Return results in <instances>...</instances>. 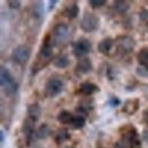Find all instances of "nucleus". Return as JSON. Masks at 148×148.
Returning a JSON list of instances; mask_svg holds the SVG:
<instances>
[{
	"instance_id": "5",
	"label": "nucleus",
	"mask_w": 148,
	"mask_h": 148,
	"mask_svg": "<svg viewBox=\"0 0 148 148\" xmlns=\"http://www.w3.org/2000/svg\"><path fill=\"white\" fill-rule=\"evenodd\" d=\"M92 49V45L90 42V40L86 39V38H80L77 39L73 45H72V51H73V55L81 59V58H84L86 56L88 55Z\"/></svg>"
},
{
	"instance_id": "29",
	"label": "nucleus",
	"mask_w": 148,
	"mask_h": 148,
	"mask_svg": "<svg viewBox=\"0 0 148 148\" xmlns=\"http://www.w3.org/2000/svg\"><path fill=\"white\" fill-rule=\"evenodd\" d=\"M7 3H8V7L10 9H18L21 7V1H18V0H8Z\"/></svg>"
},
{
	"instance_id": "26",
	"label": "nucleus",
	"mask_w": 148,
	"mask_h": 148,
	"mask_svg": "<svg viewBox=\"0 0 148 148\" xmlns=\"http://www.w3.org/2000/svg\"><path fill=\"white\" fill-rule=\"evenodd\" d=\"M106 2H107L106 0H89V1H88L89 6H90L92 9H97V8H100V7L105 6Z\"/></svg>"
},
{
	"instance_id": "30",
	"label": "nucleus",
	"mask_w": 148,
	"mask_h": 148,
	"mask_svg": "<svg viewBox=\"0 0 148 148\" xmlns=\"http://www.w3.org/2000/svg\"><path fill=\"white\" fill-rule=\"evenodd\" d=\"M143 140L148 145V127L145 128L144 131H143Z\"/></svg>"
},
{
	"instance_id": "23",
	"label": "nucleus",
	"mask_w": 148,
	"mask_h": 148,
	"mask_svg": "<svg viewBox=\"0 0 148 148\" xmlns=\"http://www.w3.org/2000/svg\"><path fill=\"white\" fill-rule=\"evenodd\" d=\"M137 59L139 65H144V66H148V47H144L141 48L138 54H137Z\"/></svg>"
},
{
	"instance_id": "36",
	"label": "nucleus",
	"mask_w": 148,
	"mask_h": 148,
	"mask_svg": "<svg viewBox=\"0 0 148 148\" xmlns=\"http://www.w3.org/2000/svg\"><path fill=\"white\" fill-rule=\"evenodd\" d=\"M66 148H72V147H66Z\"/></svg>"
},
{
	"instance_id": "13",
	"label": "nucleus",
	"mask_w": 148,
	"mask_h": 148,
	"mask_svg": "<svg viewBox=\"0 0 148 148\" xmlns=\"http://www.w3.org/2000/svg\"><path fill=\"white\" fill-rule=\"evenodd\" d=\"M77 91H79V93H81V95H83L86 97H90V96L95 95L96 92H98L99 91V88H98L97 84H95L92 82L86 81V82H82L80 84Z\"/></svg>"
},
{
	"instance_id": "22",
	"label": "nucleus",
	"mask_w": 148,
	"mask_h": 148,
	"mask_svg": "<svg viewBox=\"0 0 148 148\" xmlns=\"http://www.w3.org/2000/svg\"><path fill=\"white\" fill-rule=\"evenodd\" d=\"M43 15V3L41 1H36L32 3V16L36 19H40Z\"/></svg>"
},
{
	"instance_id": "12",
	"label": "nucleus",
	"mask_w": 148,
	"mask_h": 148,
	"mask_svg": "<svg viewBox=\"0 0 148 148\" xmlns=\"http://www.w3.org/2000/svg\"><path fill=\"white\" fill-rule=\"evenodd\" d=\"M139 107H140V100L138 98H131L124 101L122 112L125 113L127 115H133L138 112Z\"/></svg>"
},
{
	"instance_id": "28",
	"label": "nucleus",
	"mask_w": 148,
	"mask_h": 148,
	"mask_svg": "<svg viewBox=\"0 0 148 148\" xmlns=\"http://www.w3.org/2000/svg\"><path fill=\"white\" fill-rule=\"evenodd\" d=\"M139 19L141 21V22H147L148 23V9L146 8H143L140 12H139Z\"/></svg>"
},
{
	"instance_id": "33",
	"label": "nucleus",
	"mask_w": 148,
	"mask_h": 148,
	"mask_svg": "<svg viewBox=\"0 0 148 148\" xmlns=\"http://www.w3.org/2000/svg\"><path fill=\"white\" fill-rule=\"evenodd\" d=\"M143 121L146 124H148V108H146L145 111L143 112Z\"/></svg>"
},
{
	"instance_id": "21",
	"label": "nucleus",
	"mask_w": 148,
	"mask_h": 148,
	"mask_svg": "<svg viewBox=\"0 0 148 148\" xmlns=\"http://www.w3.org/2000/svg\"><path fill=\"white\" fill-rule=\"evenodd\" d=\"M51 134V129L47 123H42L37 129V137L38 139H47Z\"/></svg>"
},
{
	"instance_id": "16",
	"label": "nucleus",
	"mask_w": 148,
	"mask_h": 148,
	"mask_svg": "<svg viewBox=\"0 0 148 148\" xmlns=\"http://www.w3.org/2000/svg\"><path fill=\"white\" fill-rule=\"evenodd\" d=\"M26 114H27V117L31 119L32 121L37 122L38 120L40 119L41 116V107L38 103H32L27 106L26 108Z\"/></svg>"
},
{
	"instance_id": "8",
	"label": "nucleus",
	"mask_w": 148,
	"mask_h": 148,
	"mask_svg": "<svg viewBox=\"0 0 148 148\" xmlns=\"http://www.w3.org/2000/svg\"><path fill=\"white\" fill-rule=\"evenodd\" d=\"M115 46H116L117 51L121 55L125 56L132 53V50L134 49V46H136V41L130 36H120L115 40Z\"/></svg>"
},
{
	"instance_id": "7",
	"label": "nucleus",
	"mask_w": 148,
	"mask_h": 148,
	"mask_svg": "<svg viewBox=\"0 0 148 148\" xmlns=\"http://www.w3.org/2000/svg\"><path fill=\"white\" fill-rule=\"evenodd\" d=\"M30 57H31V48L26 45H19L12 53L13 62L19 66L25 65L29 62Z\"/></svg>"
},
{
	"instance_id": "4",
	"label": "nucleus",
	"mask_w": 148,
	"mask_h": 148,
	"mask_svg": "<svg viewBox=\"0 0 148 148\" xmlns=\"http://www.w3.org/2000/svg\"><path fill=\"white\" fill-rule=\"evenodd\" d=\"M121 140L128 146V148H141V139L133 127H125L122 132Z\"/></svg>"
},
{
	"instance_id": "17",
	"label": "nucleus",
	"mask_w": 148,
	"mask_h": 148,
	"mask_svg": "<svg viewBox=\"0 0 148 148\" xmlns=\"http://www.w3.org/2000/svg\"><path fill=\"white\" fill-rule=\"evenodd\" d=\"M70 139H71V133H70V131L66 128L58 129L54 133V140L56 141V144H58V145L64 144V143H66Z\"/></svg>"
},
{
	"instance_id": "14",
	"label": "nucleus",
	"mask_w": 148,
	"mask_h": 148,
	"mask_svg": "<svg viewBox=\"0 0 148 148\" xmlns=\"http://www.w3.org/2000/svg\"><path fill=\"white\" fill-rule=\"evenodd\" d=\"M79 13H80V7H79L77 2H75V1H72V2L67 3L65 6V8H64V15L69 19L76 18Z\"/></svg>"
},
{
	"instance_id": "9",
	"label": "nucleus",
	"mask_w": 148,
	"mask_h": 148,
	"mask_svg": "<svg viewBox=\"0 0 148 148\" xmlns=\"http://www.w3.org/2000/svg\"><path fill=\"white\" fill-rule=\"evenodd\" d=\"M34 121H32L31 119L26 117L23 123H22V132L25 137V141L27 146H31L34 144V141L38 139L37 137V130H36V125H34Z\"/></svg>"
},
{
	"instance_id": "32",
	"label": "nucleus",
	"mask_w": 148,
	"mask_h": 148,
	"mask_svg": "<svg viewBox=\"0 0 148 148\" xmlns=\"http://www.w3.org/2000/svg\"><path fill=\"white\" fill-rule=\"evenodd\" d=\"M57 0H53V1H49V6H48V12H51L57 5Z\"/></svg>"
},
{
	"instance_id": "18",
	"label": "nucleus",
	"mask_w": 148,
	"mask_h": 148,
	"mask_svg": "<svg viewBox=\"0 0 148 148\" xmlns=\"http://www.w3.org/2000/svg\"><path fill=\"white\" fill-rule=\"evenodd\" d=\"M130 9V2L124 0H116L113 2V10L119 15H124Z\"/></svg>"
},
{
	"instance_id": "25",
	"label": "nucleus",
	"mask_w": 148,
	"mask_h": 148,
	"mask_svg": "<svg viewBox=\"0 0 148 148\" xmlns=\"http://www.w3.org/2000/svg\"><path fill=\"white\" fill-rule=\"evenodd\" d=\"M136 74L140 77H148V66L138 65L136 69Z\"/></svg>"
},
{
	"instance_id": "3",
	"label": "nucleus",
	"mask_w": 148,
	"mask_h": 148,
	"mask_svg": "<svg viewBox=\"0 0 148 148\" xmlns=\"http://www.w3.org/2000/svg\"><path fill=\"white\" fill-rule=\"evenodd\" d=\"M69 37H70V29L66 24L58 23L53 27L50 38H51V41H53L54 46L59 47V46L65 45L69 40Z\"/></svg>"
},
{
	"instance_id": "34",
	"label": "nucleus",
	"mask_w": 148,
	"mask_h": 148,
	"mask_svg": "<svg viewBox=\"0 0 148 148\" xmlns=\"http://www.w3.org/2000/svg\"><path fill=\"white\" fill-rule=\"evenodd\" d=\"M0 136H1L0 141H1V144H3V141H5V132H3V130H1V131H0Z\"/></svg>"
},
{
	"instance_id": "24",
	"label": "nucleus",
	"mask_w": 148,
	"mask_h": 148,
	"mask_svg": "<svg viewBox=\"0 0 148 148\" xmlns=\"http://www.w3.org/2000/svg\"><path fill=\"white\" fill-rule=\"evenodd\" d=\"M70 125L74 130L82 129L86 125V117L84 116H81V115H74L73 120H72V123Z\"/></svg>"
},
{
	"instance_id": "2",
	"label": "nucleus",
	"mask_w": 148,
	"mask_h": 148,
	"mask_svg": "<svg viewBox=\"0 0 148 148\" xmlns=\"http://www.w3.org/2000/svg\"><path fill=\"white\" fill-rule=\"evenodd\" d=\"M0 86H1L2 92L7 97L14 96L18 90L17 81L15 80L13 74L10 73V71L5 66H1L0 69Z\"/></svg>"
},
{
	"instance_id": "11",
	"label": "nucleus",
	"mask_w": 148,
	"mask_h": 148,
	"mask_svg": "<svg viewBox=\"0 0 148 148\" xmlns=\"http://www.w3.org/2000/svg\"><path fill=\"white\" fill-rule=\"evenodd\" d=\"M93 70V65L92 62L89 57H84V58H81L77 60L76 65H75V69H74V72L77 76H81V75H86V74H89Z\"/></svg>"
},
{
	"instance_id": "15",
	"label": "nucleus",
	"mask_w": 148,
	"mask_h": 148,
	"mask_svg": "<svg viewBox=\"0 0 148 148\" xmlns=\"http://www.w3.org/2000/svg\"><path fill=\"white\" fill-rule=\"evenodd\" d=\"M115 41L112 38H105L98 43V51L103 55H108L111 53L112 48L114 47Z\"/></svg>"
},
{
	"instance_id": "6",
	"label": "nucleus",
	"mask_w": 148,
	"mask_h": 148,
	"mask_svg": "<svg viewBox=\"0 0 148 148\" xmlns=\"http://www.w3.org/2000/svg\"><path fill=\"white\" fill-rule=\"evenodd\" d=\"M98 27H99V17L91 12H87L81 18L80 29L83 32L90 33V32L96 31Z\"/></svg>"
},
{
	"instance_id": "27",
	"label": "nucleus",
	"mask_w": 148,
	"mask_h": 148,
	"mask_svg": "<svg viewBox=\"0 0 148 148\" xmlns=\"http://www.w3.org/2000/svg\"><path fill=\"white\" fill-rule=\"evenodd\" d=\"M108 104L112 107H117V106L121 105V100L117 97H115V96H111L110 99H108Z\"/></svg>"
},
{
	"instance_id": "19",
	"label": "nucleus",
	"mask_w": 148,
	"mask_h": 148,
	"mask_svg": "<svg viewBox=\"0 0 148 148\" xmlns=\"http://www.w3.org/2000/svg\"><path fill=\"white\" fill-rule=\"evenodd\" d=\"M53 64L57 69H66V67L70 66V58H69V56L66 55V54L58 55L53 60Z\"/></svg>"
},
{
	"instance_id": "31",
	"label": "nucleus",
	"mask_w": 148,
	"mask_h": 148,
	"mask_svg": "<svg viewBox=\"0 0 148 148\" xmlns=\"http://www.w3.org/2000/svg\"><path fill=\"white\" fill-rule=\"evenodd\" d=\"M113 148H128V146H127L122 140H119V141L114 145V147Z\"/></svg>"
},
{
	"instance_id": "10",
	"label": "nucleus",
	"mask_w": 148,
	"mask_h": 148,
	"mask_svg": "<svg viewBox=\"0 0 148 148\" xmlns=\"http://www.w3.org/2000/svg\"><path fill=\"white\" fill-rule=\"evenodd\" d=\"M64 89V82L58 77H50L45 84V95L48 98H55Z\"/></svg>"
},
{
	"instance_id": "1",
	"label": "nucleus",
	"mask_w": 148,
	"mask_h": 148,
	"mask_svg": "<svg viewBox=\"0 0 148 148\" xmlns=\"http://www.w3.org/2000/svg\"><path fill=\"white\" fill-rule=\"evenodd\" d=\"M53 41L50 36H47L45 38L39 51H38L37 58L34 64L32 65V74H37L40 70H43V67H46L53 58Z\"/></svg>"
},
{
	"instance_id": "20",
	"label": "nucleus",
	"mask_w": 148,
	"mask_h": 148,
	"mask_svg": "<svg viewBox=\"0 0 148 148\" xmlns=\"http://www.w3.org/2000/svg\"><path fill=\"white\" fill-rule=\"evenodd\" d=\"M74 115L70 111H66V110H63L58 113L57 115V121L62 124H71L72 123V120H73Z\"/></svg>"
},
{
	"instance_id": "35",
	"label": "nucleus",
	"mask_w": 148,
	"mask_h": 148,
	"mask_svg": "<svg viewBox=\"0 0 148 148\" xmlns=\"http://www.w3.org/2000/svg\"><path fill=\"white\" fill-rule=\"evenodd\" d=\"M147 30H148V23H147Z\"/></svg>"
}]
</instances>
